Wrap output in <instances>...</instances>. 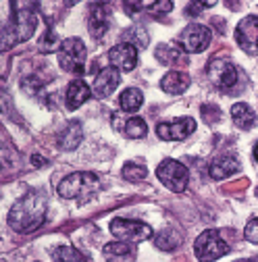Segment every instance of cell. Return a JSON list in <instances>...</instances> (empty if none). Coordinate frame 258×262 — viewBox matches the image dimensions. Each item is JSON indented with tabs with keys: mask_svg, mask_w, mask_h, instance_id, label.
<instances>
[{
	"mask_svg": "<svg viewBox=\"0 0 258 262\" xmlns=\"http://www.w3.org/2000/svg\"><path fill=\"white\" fill-rule=\"evenodd\" d=\"M38 5L34 3H13L11 19L3 27V50H11L13 46L29 40L38 27Z\"/></svg>",
	"mask_w": 258,
	"mask_h": 262,
	"instance_id": "1",
	"label": "cell"
},
{
	"mask_svg": "<svg viewBox=\"0 0 258 262\" xmlns=\"http://www.w3.org/2000/svg\"><path fill=\"white\" fill-rule=\"evenodd\" d=\"M46 198L40 191H29L9 210V227L17 233H31L44 223Z\"/></svg>",
	"mask_w": 258,
	"mask_h": 262,
	"instance_id": "2",
	"label": "cell"
},
{
	"mask_svg": "<svg viewBox=\"0 0 258 262\" xmlns=\"http://www.w3.org/2000/svg\"><path fill=\"white\" fill-rule=\"evenodd\" d=\"M58 195L64 200H77V202H88L90 198H94L100 189V181L94 173H73L69 177H64L58 183Z\"/></svg>",
	"mask_w": 258,
	"mask_h": 262,
	"instance_id": "3",
	"label": "cell"
},
{
	"mask_svg": "<svg viewBox=\"0 0 258 262\" xmlns=\"http://www.w3.org/2000/svg\"><path fill=\"white\" fill-rule=\"evenodd\" d=\"M85 44L79 38H67L62 40L60 48H58V64L75 75H83L85 73Z\"/></svg>",
	"mask_w": 258,
	"mask_h": 262,
	"instance_id": "4",
	"label": "cell"
},
{
	"mask_svg": "<svg viewBox=\"0 0 258 262\" xmlns=\"http://www.w3.org/2000/svg\"><path fill=\"white\" fill-rule=\"evenodd\" d=\"M227 252H229V244L223 239V235L217 229H208V231L200 233L196 244H193V254H196L200 262H214Z\"/></svg>",
	"mask_w": 258,
	"mask_h": 262,
	"instance_id": "5",
	"label": "cell"
},
{
	"mask_svg": "<svg viewBox=\"0 0 258 262\" xmlns=\"http://www.w3.org/2000/svg\"><path fill=\"white\" fill-rule=\"evenodd\" d=\"M156 177L160 179V183H165L171 191H177L181 193L185 187H187V181H189V171L187 167H183L179 160H173V158H167L158 165L156 169Z\"/></svg>",
	"mask_w": 258,
	"mask_h": 262,
	"instance_id": "6",
	"label": "cell"
},
{
	"mask_svg": "<svg viewBox=\"0 0 258 262\" xmlns=\"http://www.w3.org/2000/svg\"><path fill=\"white\" fill-rule=\"evenodd\" d=\"M212 40V31L210 27L206 25H200V23H191L187 25L181 34H179V46L183 48V52L187 54H198L202 50L208 48Z\"/></svg>",
	"mask_w": 258,
	"mask_h": 262,
	"instance_id": "7",
	"label": "cell"
},
{
	"mask_svg": "<svg viewBox=\"0 0 258 262\" xmlns=\"http://www.w3.org/2000/svg\"><path fill=\"white\" fill-rule=\"evenodd\" d=\"M111 233L121 242H144L152 237V227L134 219H115L111 223Z\"/></svg>",
	"mask_w": 258,
	"mask_h": 262,
	"instance_id": "8",
	"label": "cell"
},
{
	"mask_svg": "<svg viewBox=\"0 0 258 262\" xmlns=\"http://www.w3.org/2000/svg\"><path fill=\"white\" fill-rule=\"evenodd\" d=\"M206 75H208L210 83L219 90H231L240 77L235 64L225 60V58H212L206 67Z\"/></svg>",
	"mask_w": 258,
	"mask_h": 262,
	"instance_id": "9",
	"label": "cell"
},
{
	"mask_svg": "<svg viewBox=\"0 0 258 262\" xmlns=\"http://www.w3.org/2000/svg\"><path fill=\"white\" fill-rule=\"evenodd\" d=\"M193 129H196V121L189 117H183L177 121H167V123L156 125V136L165 142H179V140H185Z\"/></svg>",
	"mask_w": 258,
	"mask_h": 262,
	"instance_id": "10",
	"label": "cell"
},
{
	"mask_svg": "<svg viewBox=\"0 0 258 262\" xmlns=\"http://www.w3.org/2000/svg\"><path fill=\"white\" fill-rule=\"evenodd\" d=\"M109 60L119 71H132L138 64V48L127 42H121L109 50Z\"/></svg>",
	"mask_w": 258,
	"mask_h": 262,
	"instance_id": "11",
	"label": "cell"
},
{
	"mask_svg": "<svg viewBox=\"0 0 258 262\" xmlns=\"http://www.w3.org/2000/svg\"><path fill=\"white\" fill-rule=\"evenodd\" d=\"M235 38H238V44L242 46V50H246L248 54H254L258 50V17L256 15L246 17L238 25Z\"/></svg>",
	"mask_w": 258,
	"mask_h": 262,
	"instance_id": "12",
	"label": "cell"
},
{
	"mask_svg": "<svg viewBox=\"0 0 258 262\" xmlns=\"http://www.w3.org/2000/svg\"><path fill=\"white\" fill-rule=\"evenodd\" d=\"M111 25V9L104 3H94L90 5V15H88V29L94 38H102Z\"/></svg>",
	"mask_w": 258,
	"mask_h": 262,
	"instance_id": "13",
	"label": "cell"
},
{
	"mask_svg": "<svg viewBox=\"0 0 258 262\" xmlns=\"http://www.w3.org/2000/svg\"><path fill=\"white\" fill-rule=\"evenodd\" d=\"M121 83V73H119V69H115V67H104L98 75H96V79H94V94L98 96V98H106V96H111L115 90H117V85Z\"/></svg>",
	"mask_w": 258,
	"mask_h": 262,
	"instance_id": "14",
	"label": "cell"
},
{
	"mask_svg": "<svg viewBox=\"0 0 258 262\" xmlns=\"http://www.w3.org/2000/svg\"><path fill=\"white\" fill-rule=\"evenodd\" d=\"M240 167H242V165H240V160H238L235 156L223 154V156H219V158H214V160L210 162L208 173H210L212 179L221 181V179H227V177H231L233 173H238Z\"/></svg>",
	"mask_w": 258,
	"mask_h": 262,
	"instance_id": "15",
	"label": "cell"
},
{
	"mask_svg": "<svg viewBox=\"0 0 258 262\" xmlns=\"http://www.w3.org/2000/svg\"><path fill=\"white\" fill-rule=\"evenodd\" d=\"M90 96H92L90 85L85 81H81V79H73L69 83V88H67V108L69 111L79 108Z\"/></svg>",
	"mask_w": 258,
	"mask_h": 262,
	"instance_id": "16",
	"label": "cell"
},
{
	"mask_svg": "<svg viewBox=\"0 0 258 262\" xmlns=\"http://www.w3.org/2000/svg\"><path fill=\"white\" fill-rule=\"evenodd\" d=\"M189 75L183 71H169L163 79H160V88H163L167 94H183L189 88Z\"/></svg>",
	"mask_w": 258,
	"mask_h": 262,
	"instance_id": "17",
	"label": "cell"
},
{
	"mask_svg": "<svg viewBox=\"0 0 258 262\" xmlns=\"http://www.w3.org/2000/svg\"><path fill=\"white\" fill-rule=\"evenodd\" d=\"M81 138H83L81 125H79L77 121H73V123H69L67 127L60 131V136H58V146H60L62 150H75V148L79 146Z\"/></svg>",
	"mask_w": 258,
	"mask_h": 262,
	"instance_id": "18",
	"label": "cell"
},
{
	"mask_svg": "<svg viewBox=\"0 0 258 262\" xmlns=\"http://www.w3.org/2000/svg\"><path fill=\"white\" fill-rule=\"evenodd\" d=\"M231 117H233V123L240 127V129H252L254 123H256V113L246 104V102H238L231 106Z\"/></svg>",
	"mask_w": 258,
	"mask_h": 262,
	"instance_id": "19",
	"label": "cell"
},
{
	"mask_svg": "<svg viewBox=\"0 0 258 262\" xmlns=\"http://www.w3.org/2000/svg\"><path fill=\"white\" fill-rule=\"evenodd\" d=\"M156 58H158V62L167 64V67H171V64H185L183 52L175 44H160L156 48Z\"/></svg>",
	"mask_w": 258,
	"mask_h": 262,
	"instance_id": "20",
	"label": "cell"
},
{
	"mask_svg": "<svg viewBox=\"0 0 258 262\" xmlns=\"http://www.w3.org/2000/svg\"><path fill=\"white\" fill-rule=\"evenodd\" d=\"M144 102V94L138 88H129L119 96V106L125 113H136Z\"/></svg>",
	"mask_w": 258,
	"mask_h": 262,
	"instance_id": "21",
	"label": "cell"
},
{
	"mask_svg": "<svg viewBox=\"0 0 258 262\" xmlns=\"http://www.w3.org/2000/svg\"><path fill=\"white\" fill-rule=\"evenodd\" d=\"M123 42L132 44L136 48H146L148 46V34L142 25H132L129 29L123 31Z\"/></svg>",
	"mask_w": 258,
	"mask_h": 262,
	"instance_id": "22",
	"label": "cell"
},
{
	"mask_svg": "<svg viewBox=\"0 0 258 262\" xmlns=\"http://www.w3.org/2000/svg\"><path fill=\"white\" fill-rule=\"evenodd\" d=\"M121 131H123L127 138H132V140H142V138L146 136L148 127H146V121H144V119L132 117V119H127V121L123 123V129H121Z\"/></svg>",
	"mask_w": 258,
	"mask_h": 262,
	"instance_id": "23",
	"label": "cell"
},
{
	"mask_svg": "<svg viewBox=\"0 0 258 262\" xmlns=\"http://www.w3.org/2000/svg\"><path fill=\"white\" fill-rule=\"evenodd\" d=\"M154 244H156L158 250H163V252H173V250H177V248L181 246V237H179V233H175V231H171V229H167V231H160V233L156 235Z\"/></svg>",
	"mask_w": 258,
	"mask_h": 262,
	"instance_id": "24",
	"label": "cell"
},
{
	"mask_svg": "<svg viewBox=\"0 0 258 262\" xmlns=\"http://www.w3.org/2000/svg\"><path fill=\"white\" fill-rule=\"evenodd\" d=\"M104 256L109 260H119V258H132L134 256V246H129L127 242H113L104 246Z\"/></svg>",
	"mask_w": 258,
	"mask_h": 262,
	"instance_id": "25",
	"label": "cell"
},
{
	"mask_svg": "<svg viewBox=\"0 0 258 262\" xmlns=\"http://www.w3.org/2000/svg\"><path fill=\"white\" fill-rule=\"evenodd\" d=\"M38 48H40L42 52H54V50L58 48V36L54 34L50 21H48V27H46V31L42 34V38H40V42H38Z\"/></svg>",
	"mask_w": 258,
	"mask_h": 262,
	"instance_id": "26",
	"label": "cell"
},
{
	"mask_svg": "<svg viewBox=\"0 0 258 262\" xmlns=\"http://www.w3.org/2000/svg\"><path fill=\"white\" fill-rule=\"evenodd\" d=\"M146 175H148L146 167L136 165V162H127L123 167V179H127V181H142V179H146Z\"/></svg>",
	"mask_w": 258,
	"mask_h": 262,
	"instance_id": "27",
	"label": "cell"
},
{
	"mask_svg": "<svg viewBox=\"0 0 258 262\" xmlns=\"http://www.w3.org/2000/svg\"><path fill=\"white\" fill-rule=\"evenodd\" d=\"M52 258H54V262H81V256L73 248H69V246L56 248L54 254H52Z\"/></svg>",
	"mask_w": 258,
	"mask_h": 262,
	"instance_id": "28",
	"label": "cell"
},
{
	"mask_svg": "<svg viewBox=\"0 0 258 262\" xmlns=\"http://www.w3.org/2000/svg\"><path fill=\"white\" fill-rule=\"evenodd\" d=\"M202 117H204L206 123H217L223 115H221V108H219V106H214V104H204V106H202Z\"/></svg>",
	"mask_w": 258,
	"mask_h": 262,
	"instance_id": "29",
	"label": "cell"
},
{
	"mask_svg": "<svg viewBox=\"0 0 258 262\" xmlns=\"http://www.w3.org/2000/svg\"><path fill=\"white\" fill-rule=\"evenodd\" d=\"M244 237H246L250 244H258V219H252V221L246 225Z\"/></svg>",
	"mask_w": 258,
	"mask_h": 262,
	"instance_id": "30",
	"label": "cell"
},
{
	"mask_svg": "<svg viewBox=\"0 0 258 262\" xmlns=\"http://www.w3.org/2000/svg\"><path fill=\"white\" fill-rule=\"evenodd\" d=\"M146 11L154 13V15H160V13H169L173 11V3H152V5H144Z\"/></svg>",
	"mask_w": 258,
	"mask_h": 262,
	"instance_id": "31",
	"label": "cell"
},
{
	"mask_svg": "<svg viewBox=\"0 0 258 262\" xmlns=\"http://www.w3.org/2000/svg\"><path fill=\"white\" fill-rule=\"evenodd\" d=\"M248 183H250V181H248V179L244 177V179H240V181L227 183V185H225V187H223V191H225V193H233V191H242V189H246V187H248Z\"/></svg>",
	"mask_w": 258,
	"mask_h": 262,
	"instance_id": "32",
	"label": "cell"
},
{
	"mask_svg": "<svg viewBox=\"0 0 258 262\" xmlns=\"http://www.w3.org/2000/svg\"><path fill=\"white\" fill-rule=\"evenodd\" d=\"M206 7H212V3H193V5H189V7L185 9V13L193 17V15H198L200 11H204Z\"/></svg>",
	"mask_w": 258,
	"mask_h": 262,
	"instance_id": "33",
	"label": "cell"
},
{
	"mask_svg": "<svg viewBox=\"0 0 258 262\" xmlns=\"http://www.w3.org/2000/svg\"><path fill=\"white\" fill-rule=\"evenodd\" d=\"M31 162H34V167H44L46 165V158H42L40 154H34V156H31Z\"/></svg>",
	"mask_w": 258,
	"mask_h": 262,
	"instance_id": "34",
	"label": "cell"
},
{
	"mask_svg": "<svg viewBox=\"0 0 258 262\" xmlns=\"http://www.w3.org/2000/svg\"><path fill=\"white\" fill-rule=\"evenodd\" d=\"M254 160L258 162V142H256V146H254Z\"/></svg>",
	"mask_w": 258,
	"mask_h": 262,
	"instance_id": "35",
	"label": "cell"
},
{
	"mask_svg": "<svg viewBox=\"0 0 258 262\" xmlns=\"http://www.w3.org/2000/svg\"><path fill=\"white\" fill-rule=\"evenodd\" d=\"M238 262H250V260H238Z\"/></svg>",
	"mask_w": 258,
	"mask_h": 262,
	"instance_id": "36",
	"label": "cell"
}]
</instances>
